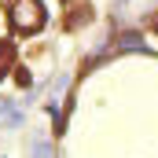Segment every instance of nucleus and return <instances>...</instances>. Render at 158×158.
<instances>
[{"label": "nucleus", "instance_id": "nucleus-1", "mask_svg": "<svg viewBox=\"0 0 158 158\" xmlns=\"http://www.w3.org/2000/svg\"><path fill=\"white\" fill-rule=\"evenodd\" d=\"M7 22H11L15 33H37L44 26L40 0H7Z\"/></svg>", "mask_w": 158, "mask_h": 158}, {"label": "nucleus", "instance_id": "nucleus-2", "mask_svg": "<svg viewBox=\"0 0 158 158\" xmlns=\"http://www.w3.org/2000/svg\"><path fill=\"white\" fill-rule=\"evenodd\" d=\"M7 63H11V44H0V74L7 70Z\"/></svg>", "mask_w": 158, "mask_h": 158}, {"label": "nucleus", "instance_id": "nucleus-3", "mask_svg": "<svg viewBox=\"0 0 158 158\" xmlns=\"http://www.w3.org/2000/svg\"><path fill=\"white\" fill-rule=\"evenodd\" d=\"M155 30H158V19H155Z\"/></svg>", "mask_w": 158, "mask_h": 158}]
</instances>
